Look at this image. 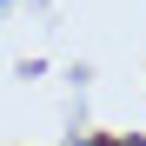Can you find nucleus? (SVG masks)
Here are the masks:
<instances>
[{"instance_id": "1", "label": "nucleus", "mask_w": 146, "mask_h": 146, "mask_svg": "<svg viewBox=\"0 0 146 146\" xmlns=\"http://www.w3.org/2000/svg\"><path fill=\"white\" fill-rule=\"evenodd\" d=\"M0 7H13V0H0Z\"/></svg>"}]
</instances>
